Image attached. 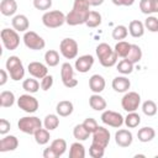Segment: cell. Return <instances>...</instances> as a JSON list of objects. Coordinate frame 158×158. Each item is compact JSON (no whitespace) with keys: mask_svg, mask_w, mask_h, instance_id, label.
<instances>
[{"mask_svg":"<svg viewBox=\"0 0 158 158\" xmlns=\"http://www.w3.org/2000/svg\"><path fill=\"white\" fill-rule=\"evenodd\" d=\"M90 12V4L88 0H74L72 10L65 15V23L69 26H78L86 22Z\"/></svg>","mask_w":158,"mask_h":158,"instance_id":"obj_1","label":"cell"},{"mask_svg":"<svg viewBox=\"0 0 158 158\" xmlns=\"http://www.w3.org/2000/svg\"><path fill=\"white\" fill-rule=\"evenodd\" d=\"M95 52H96V57H98V59L102 67L110 68V67H114L117 64L118 56L116 54L115 49L111 48L110 44H107L105 42L99 43L95 48Z\"/></svg>","mask_w":158,"mask_h":158,"instance_id":"obj_2","label":"cell"},{"mask_svg":"<svg viewBox=\"0 0 158 158\" xmlns=\"http://www.w3.org/2000/svg\"><path fill=\"white\" fill-rule=\"evenodd\" d=\"M6 70L14 81H19L25 77V68L21 59L17 56H10L5 63Z\"/></svg>","mask_w":158,"mask_h":158,"instance_id":"obj_3","label":"cell"},{"mask_svg":"<svg viewBox=\"0 0 158 158\" xmlns=\"http://www.w3.org/2000/svg\"><path fill=\"white\" fill-rule=\"evenodd\" d=\"M42 23L48 28H57L65 23V15L60 10L46 11L42 15Z\"/></svg>","mask_w":158,"mask_h":158,"instance_id":"obj_4","label":"cell"},{"mask_svg":"<svg viewBox=\"0 0 158 158\" xmlns=\"http://www.w3.org/2000/svg\"><path fill=\"white\" fill-rule=\"evenodd\" d=\"M42 125V121L37 116H23L17 122L19 130L27 135H35V132L41 128Z\"/></svg>","mask_w":158,"mask_h":158,"instance_id":"obj_5","label":"cell"},{"mask_svg":"<svg viewBox=\"0 0 158 158\" xmlns=\"http://www.w3.org/2000/svg\"><path fill=\"white\" fill-rule=\"evenodd\" d=\"M59 52L65 59H74L78 56L79 46L74 38H63L59 43Z\"/></svg>","mask_w":158,"mask_h":158,"instance_id":"obj_6","label":"cell"},{"mask_svg":"<svg viewBox=\"0 0 158 158\" xmlns=\"http://www.w3.org/2000/svg\"><path fill=\"white\" fill-rule=\"evenodd\" d=\"M0 37H1V42H2L4 47L9 51L16 49L20 44V36L16 30L2 28L0 32Z\"/></svg>","mask_w":158,"mask_h":158,"instance_id":"obj_7","label":"cell"},{"mask_svg":"<svg viewBox=\"0 0 158 158\" xmlns=\"http://www.w3.org/2000/svg\"><path fill=\"white\" fill-rule=\"evenodd\" d=\"M67 151V142L63 138H57L53 139L49 147L44 148L43 151V157L44 158H58L63 156Z\"/></svg>","mask_w":158,"mask_h":158,"instance_id":"obj_8","label":"cell"},{"mask_svg":"<svg viewBox=\"0 0 158 158\" xmlns=\"http://www.w3.org/2000/svg\"><path fill=\"white\" fill-rule=\"evenodd\" d=\"M22 40H23L25 46L32 51H41L46 47L44 40L38 33H36L35 31H26L23 33Z\"/></svg>","mask_w":158,"mask_h":158,"instance_id":"obj_9","label":"cell"},{"mask_svg":"<svg viewBox=\"0 0 158 158\" xmlns=\"http://www.w3.org/2000/svg\"><path fill=\"white\" fill-rule=\"evenodd\" d=\"M139 105H141V95L136 91H126L121 99V106L127 112L137 111Z\"/></svg>","mask_w":158,"mask_h":158,"instance_id":"obj_10","label":"cell"},{"mask_svg":"<svg viewBox=\"0 0 158 158\" xmlns=\"http://www.w3.org/2000/svg\"><path fill=\"white\" fill-rule=\"evenodd\" d=\"M17 106L27 114H33L38 110L40 104H38V100L35 96H32L30 93H27V94H22V95L19 96Z\"/></svg>","mask_w":158,"mask_h":158,"instance_id":"obj_11","label":"cell"},{"mask_svg":"<svg viewBox=\"0 0 158 158\" xmlns=\"http://www.w3.org/2000/svg\"><path fill=\"white\" fill-rule=\"evenodd\" d=\"M100 118H101L102 123H105L110 127H115V128H120L125 123V117L120 112H116L112 110H104Z\"/></svg>","mask_w":158,"mask_h":158,"instance_id":"obj_12","label":"cell"},{"mask_svg":"<svg viewBox=\"0 0 158 158\" xmlns=\"http://www.w3.org/2000/svg\"><path fill=\"white\" fill-rule=\"evenodd\" d=\"M60 79H62V83L65 88H75L78 85V80L75 79L74 77V69L72 67L70 63L65 62L62 64L60 67Z\"/></svg>","mask_w":158,"mask_h":158,"instance_id":"obj_13","label":"cell"},{"mask_svg":"<svg viewBox=\"0 0 158 158\" xmlns=\"http://www.w3.org/2000/svg\"><path fill=\"white\" fill-rule=\"evenodd\" d=\"M109 142H110V131L107 128H105L104 126H99L93 132V143H96V144L106 148Z\"/></svg>","mask_w":158,"mask_h":158,"instance_id":"obj_14","label":"cell"},{"mask_svg":"<svg viewBox=\"0 0 158 158\" xmlns=\"http://www.w3.org/2000/svg\"><path fill=\"white\" fill-rule=\"evenodd\" d=\"M115 142L118 147H122V148L130 147L133 142V135L130 130L121 128V130L116 131V133H115Z\"/></svg>","mask_w":158,"mask_h":158,"instance_id":"obj_15","label":"cell"},{"mask_svg":"<svg viewBox=\"0 0 158 158\" xmlns=\"http://www.w3.org/2000/svg\"><path fill=\"white\" fill-rule=\"evenodd\" d=\"M94 57L91 54H84V56H80L79 58L75 59V63H74V68L77 69V72L79 73H88L91 67L94 65Z\"/></svg>","mask_w":158,"mask_h":158,"instance_id":"obj_16","label":"cell"},{"mask_svg":"<svg viewBox=\"0 0 158 158\" xmlns=\"http://www.w3.org/2000/svg\"><path fill=\"white\" fill-rule=\"evenodd\" d=\"M48 65L47 64H43V63H41V62H31V63H28V65H27V70H28V73L33 77V78H36V79H42L43 77H46L47 74H48V68H47Z\"/></svg>","mask_w":158,"mask_h":158,"instance_id":"obj_17","label":"cell"},{"mask_svg":"<svg viewBox=\"0 0 158 158\" xmlns=\"http://www.w3.org/2000/svg\"><path fill=\"white\" fill-rule=\"evenodd\" d=\"M19 147V139L14 135H5L0 139V152H11Z\"/></svg>","mask_w":158,"mask_h":158,"instance_id":"obj_18","label":"cell"},{"mask_svg":"<svg viewBox=\"0 0 158 158\" xmlns=\"http://www.w3.org/2000/svg\"><path fill=\"white\" fill-rule=\"evenodd\" d=\"M111 86L116 93H126L131 86V81L126 75H118L112 79Z\"/></svg>","mask_w":158,"mask_h":158,"instance_id":"obj_19","label":"cell"},{"mask_svg":"<svg viewBox=\"0 0 158 158\" xmlns=\"http://www.w3.org/2000/svg\"><path fill=\"white\" fill-rule=\"evenodd\" d=\"M11 25H12V28L16 30L17 32H26L30 27V21H28L26 15L19 14V15H15L12 17Z\"/></svg>","mask_w":158,"mask_h":158,"instance_id":"obj_20","label":"cell"},{"mask_svg":"<svg viewBox=\"0 0 158 158\" xmlns=\"http://www.w3.org/2000/svg\"><path fill=\"white\" fill-rule=\"evenodd\" d=\"M105 85H106V81L104 77L100 74H94L89 78V89L94 94H100L105 89Z\"/></svg>","mask_w":158,"mask_h":158,"instance_id":"obj_21","label":"cell"},{"mask_svg":"<svg viewBox=\"0 0 158 158\" xmlns=\"http://www.w3.org/2000/svg\"><path fill=\"white\" fill-rule=\"evenodd\" d=\"M144 31H146L144 23L142 21H139V20H132L128 23V33L135 38L142 37L144 35Z\"/></svg>","mask_w":158,"mask_h":158,"instance_id":"obj_22","label":"cell"},{"mask_svg":"<svg viewBox=\"0 0 158 158\" xmlns=\"http://www.w3.org/2000/svg\"><path fill=\"white\" fill-rule=\"evenodd\" d=\"M56 111H57V115L58 116H62V117H67L69 115L73 114L74 111V105L72 101L69 100H62L57 104L56 106Z\"/></svg>","mask_w":158,"mask_h":158,"instance_id":"obj_23","label":"cell"},{"mask_svg":"<svg viewBox=\"0 0 158 158\" xmlns=\"http://www.w3.org/2000/svg\"><path fill=\"white\" fill-rule=\"evenodd\" d=\"M139 10L144 15L158 14V0H141Z\"/></svg>","mask_w":158,"mask_h":158,"instance_id":"obj_24","label":"cell"},{"mask_svg":"<svg viewBox=\"0 0 158 158\" xmlns=\"http://www.w3.org/2000/svg\"><path fill=\"white\" fill-rule=\"evenodd\" d=\"M17 11L16 0H1L0 2V12L4 16H14Z\"/></svg>","mask_w":158,"mask_h":158,"instance_id":"obj_25","label":"cell"},{"mask_svg":"<svg viewBox=\"0 0 158 158\" xmlns=\"http://www.w3.org/2000/svg\"><path fill=\"white\" fill-rule=\"evenodd\" d=\"M89 105L95 111H104L106 109V106H107L106 100L100 94H93L89 98Z\"/></svg>","mask_w":158,"mask_h":158,"instance_id":"obj_26","label":"cell"},{"mask_svg":"<svg viewBox=\"0 0 158 158\" xmlns=\"http://www.w3.org/2000/svg\"><path fill=\"white\" fill-rule=\"evenodd\" d=\"M154 137H156V131L153 127H149V126H144V127L139 128L137 132V138L142 143L151 142Z\"/></svg>","mask_w":158,"mask_h":158,"instance_id":"obj_27","label":"cell"},{"mask_svg":"<svg viewBox=\"0 0 158 158\" xmlns=\"http://www.w3.org/2000/svg\"><path fill=\"white\" fill-rule=\"evenodd\" d=\"M33 137H35V141H36L37 144L44 146V144H47V143L49 142V138H51L49 130H47L46 127H44V128L41 127V128H38V130L35 132Z\"/></svg>","mask_w":158,"mask_h":158,"instance_id":"obj_28","label":"cell"},{"mask_svg":"<svg viewBox=\"0 0 158 158\" xmlns=\"http://www.w3.org/2000/svg\"><path fill=\"white\" fill-rule=\"evenodd\" d=\"M41 88V84L37 81L36 78H28V79H25L22 81V89L26 91V93H30V94H35L40 90Z\"/></svg>","mask_w":158,"mask_h":158,"instance_id":"obj_29","label":"cell"},{"mask_svg":"<svg viewBox=\"0 0 158 158\" xmlns=\"http://www.w3.org/2000/svg\"><path fill=\"white\" fill-rule=\"evenodd\" d=\"M85 157V148L80 143V141L74 142L69 147V158H84Z\"/></svg>","mask_w":158,"mask_h":158,"instance_id":"obj_30","label":"cell"},{"mask_svg":"<svg viewBox=\"0 0 158 158\" xmlns=\"http://www.w3.org/2000/svg\"><path fill=\"white\" fill-rule=\"evenodd\" d=\"M15 94L10 90H4L0 94V106L1 107H11L15 104Z\"/></svg>","mask_w":158,"mask_h":158,"instance_id":"obj_31","label":"cell"},{"mask_svg":"<svg viewBox=\"0 0 158 158\" xmlns=\"http://www.w3.org/2000/svg\"><path fill=\"white\" fill-rule=\"evenodd\" d=\"M133 63L132 62H130L127 58H123V59H121L120 62H117V64H116V69H117V72L118 73H121L122 75H128V74H131L132 72H133Z\"/></svg>","mask_w":158,"mask_h":158,"instance_id":"obj_32","label":"cell"},{"mask_svg":"<svg viewBox=\"0 0 158 158\" xmlns=\"http://www.w3.org/2000/svg\"><path fill=\"white\" fill-rule=\"evenodd\" d=\"M115 52L118 57L121 58H126L130 53V49H131V43L126 42V41H117V43L115 44Z\"/></svg>","mask_w":158,"mask_h":158,"instance_id":"obj_33","label":"cell"},{"mask_svg":"<svg viewBox=\"0 0 158 158\" xmlns=\"http://www.w3.org/2000/svg\"><path fill=\"white\" fill-rule=\"evenodd\" d=\"M73 136L77 141H86L90 136V132L85 128L83 123H79L73 128Z\"/></svg>","mask_w":158,"mask_h":158,"instance_id":"obj_34","label":"cell"},{"mask_svg":"<svg viewBox=\"0 0 158 158\" xmlns=\"http://www.w3.org/2000/svg\"><path fill=\"white\" fill-rule=\"evenodd\" d=\"M141 123V116L136 112H127V116L125 117V125L127 128H136Z\"/></svg>","mask_w":158,"mask_h":158,"instance_id":"obj_35","label":"cell"},{"mask_svg":"<svg viewBox=\"0 0 158 158\" xmlns=\"http://www.w3.org/2000/svg\"><path fill=\"white\" fill-rule=\"evenodd\" d=\"M130 62H132L133 64L138 63L141 59H142V49L138 44H131V49H130V53L128 56L126 57Z\"/></svg>","mask_w":158,"mask_h":158,"instance_id":"obj_36","label":"cell"},{"mask_svg":"<svg viewBox=\"0 0 158 158\" xmlns=\"http://www.w3.org/2000/svg\"><path fill=\"white\" fill-rule=\"evenodd\" d=\"M44 62L48 67H56L59 63V53L54 49H48L44 53Z\"/></svg>","mask_w":158,"mask_h":158,"instance_id":"obj_37","label":"cell"},{"mask_svg":"<svg viewBox=\"0 0 158 158\" xmlns=\"http://www.w3.org/2000/svg\"><path fill=\"white\" fill-rule=\"evenodd\" d=\"M43 126H44L47 130H49V131L56 130V128L59 126V117H58V115H56V114H49V115H47V116L44 117V120H43Z\"/></svg>","mask_w":158,"mask_h":158,"instance_id":"obj_38","label":"cell"},{"mask_svg":"<svg viewBox=\"0 0 158 158\" xmlns=\"http://www.w3.org/2000/svg\"><path fill=\"white\" fill-rule=\"evenodd\" d=\"M85 25L88 27H90V28H95V27L100 26L101 25V15H100V12H98V11H90L89 12V16L86 19Z\"/></svg>","mask_w":158,"mask_h":158,"instance_id":"obj_39","label":"cell"},{"mask_svg":"<svg viewBox=\"0 0 158 158\" xmlns=\"http://www.w3.org/2000/svg\"><path fill=\"white\" fill-rule=\"evenodd\" d=\"M128 35V28L123 25H117L112 30V38L116 41H123Z\"/></svg>","mask_w":158,"mask_h":158,"instance_id":"obj_40","label":"cell"},{"mask_svg":"<svg viewBox=\"0 0 158 158\" xmlns=\"http://www.w3.org/2000/svg\"><path fill=\"white\" fill-rule=\"evenodd\" d=\"M157 104L153 101V100H146L143 104H142V111L146 116H154L157 114Z\"/></svg>","mask_w":158,"mask_h":158,"instance_id":"obj_41","label":"cell"},{"mask_svg":"<svg viewBox=\"0 0 158 158\" xmlns=\"http://www.w3.org/2000/svg\"><path fill=\"white\" fill-rule=\"evenodd\" d=\"M89 154L93 158H102L104 154H105V148L101 147V146H99V144H96V143H93L91 142V144L89 147Z\"/></svg>","mask_w":158,"mask_h":158,"instance_id":"obj_42","label":"cell"},{"mask_svg":"<svg viewBox=\"0 0 158 158\" xmlns=\"http://www.w3.org/2000/svg\"><path fill=\"white\" fill-rule=\"evenodd\" d=\"M144 27L149 32H158V19L156 16L148 15V17L144 20Z\"/></svg>","mask_w":158,"mask_h":158,"instance_id":"obj_43","label":"cell"},{"mask_svg":"<svg viewBox=\"0 0 158 158\" xmlns=\"http://www.w3.org/2000/svg\"><path fill=\"white\" fill-rule=\"evenodd\" d=\"M32 4L35 6V9L40 10V11H47L52 6V0H33Z\"/></svg>","mask_w":158,"mask_h":158,"instance_id":"obj_44","label":"cell"},{"mask_svg":"<svg viewBox=\"0 0 158 158\" xmlns=\"http://www.w3.org/2000/svg\"><path fill=\"white\" fill-rule=\"evenodd\" d=\"M83 125L85 126V128H86L90 133H93V132L99 127V125H98L96 120H95V118H93V117H88V118H85V120H84V122H83Z\"/></svg>","mask_w":158,"mask_h":158,"instance_id":"obj_45","label":"cell"},{"mask_svg":"<svg viewBox=\"0 0 158 158\" xmlns=\"http://www.w3.org/2000/svg\"><path fill=\"white\" fill-rule=\"evenodd\" d=\"M52 85H53V77L52 75L47 74L46 77H43L41 79V89L42 90L47 91V90H49L52 88Z\"/></svg>","mask_w":158,"mask_h":158,"instance_id":"obj_46","label":"cell"},{"mask_svg":"<svg viewBox=\"0 0 158 158\" xmlns=\"http://www.w3.org/2000/svg\"><path fill=\"white\" fill-rule=\"evenodd\" d=\"M10 128H11V123L6 118H1L0 120V133L5 136V135H7Z\"/></svg>","mask_w":158,"mask_h":158,"instance_id":"obj_47","label":"cell"},{"mask_svg":"<svg viewBox=\"0 0 158 158\" xmlns=\"http://www.w3.org/2000/svg\"><path fill=\"white\" fill-rule=\"evenodd\" d=\"M111 1L116 6H132L135 4V0H111Z\"/></svg>","mask_w":158,"mask_h":158,"instance_id":"obj_48","label":"cell"},{"mask_svg":"<svg viewBox=\"0 0 158 158\" xmlns=\"http://www.w3.org/2000/svg\"><path fill=\"white\" fill-rule=\"evenodd\" d=\"M0 75H1V78H0V86H2V85L6 84V81L9 79V73H7L6 69H1L0 70Z\"/></svg>","mask_w":158,"mask_h":158,"instance_id":"obj_49","label":"cell"},{"mask_svg":"<svg viewBox=\"0 0 158 158\" xmlns=\"http://www.w3.org/2000/svg\"><path fill=\"white\" fill-rule=\"evenodd\" d=\"M104 1L105 0H88V2L90 4V6H100V5H102Z\"/></svg>","mask_w":158,"mask_h":158,"instance_id":"obj_50","label":"cell"}]
</instances>
